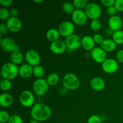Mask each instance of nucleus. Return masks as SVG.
<instances>
[{"instance_id": "nucleus-8", "label": "nucleus", "mask_w": 123, "mask_h": 123, "mask_svg": "<svg viewBox=\"0 0 123 123\" xmlns=\"http://www.w3.org/2000/svg\"><path fill=\"white\" fill-rule=\"evenodd\" d=\"M19 102L24 107L28 108L33 105L34 96L33 93L29 90H24L20 93L19 97Z\"/></svg>"}, {"instance_id": "nucleus-23", "label": "nucleus", "mask_w": 123, "mask_h": 123, "mask_svg": "<svg viewBox=\"0 0 123 123\" xmlns=\"http://www.w3.org/2000/svg\"><path fill=\"white\" fill-rule=\"evenodd\" d=\"M11 62L16 65H19L24 60V55L20 51L13 52L10 55Z\"/></svg>"}, {"instance_id": "nucleus-45", "label": "nucleus", "mask_w": 123, "mask_h": 123, "mask_svg": "<svg viewBox=\"0 0 123 123\" xmlns=\"http://www.w3.org/2000/svg\"><path fill=\"white\" fill-rule=\"evenodd\" d=\"M122 30L123 31V27H122Z\"/></svg>"}, {"instance_id": "nucleus-17", "label": "nucleus", "mask_w": 123, "mask_h": 123, "mask_svg": "<svg viewBox=\"0 0 123 123\" xmlns=\"http://www.w3.org/2000/svg\"><path fill=\"white\" fill-rule=\"evenodd\" d=\"M90 86L96 91H100L103 90L105 87V82L100 77L96 76L92 78L90 80Z\"/></svg>"}, {"instance_id": "nucleus-18", "label": "nucleus", "mask_w": 123, "mask_h": 123, "mask_svg": "<svg viewBox=\"0 0 123 123\" xmlns=\"http://www.w3.org/2000/svg\"><path fill=\"white\" fill-rule=\"evenodd\" d=\"M95 42L93 37L86 35L82 38V46L86 50H92L95 48Z\"/></svg>"}, {"instance_id": "nucleus-6", "label": "nucleus", "mask_w": 123, "mask_h": 123, "mask_svg": "<svg viewBox=\"0 0 123 123\" xmlns=\"http://www.w3.org/2000/svg\"><path fill=\"white\" fill-rule=\"evenodd\" d=\"M1 48L7 52H13L19 51V46L16 43L15 41L10 37H4L0 42Z\"/></svg>"}, {"instance_id": "nucleus-41", "label": "nucleus", "mask_w": 123, "mask_h": 123, "mask_svg": "<svg viewBox=\"0 0 123 123\" xmlns=\"http://www.w3.org/2000/svg\"><path fill=\"white\" fill-rule=\"evenodd\" d=\"M13 3V0H0V4L4 7L10 6Z\"/></svg>"}, {"instance_id": "nucleus-31", "label": "nucleus", "mask_w": 123, "mask_h": 123, "mask_svg": "<svg viewBox=\"0 0 123 123\" xmlns=\"http://www.w3.org/2000/svg\"><path fill=\"white\" fill-rule=\"evenodd\" d=\"M90 27L94 31H98L102 27V23L99 19H94L90 22Z\"/></svg>"}, {"instance_id": "nucleus-37", "label": "nucleus", "mask_w": 123, "mask_h": 123, "mask_svg": "<svg viewBox=\"0 0 123 123\" xmlns=\"http://www.w3.org/2000/svg\"><path fill=\"white\" fill-rule=\"evenodd\" d=\"M8 31L9 30H8L7 24L5 23H1L0 25V34H6V33L8 32Z\"/></svg>"}, {"instance_id": "nucleus-35", "label": "nucleus", "mask_w": 123, "mask_h": 123, "mask_svg": "<svg viewBox=\"0 0 123 123\" xmlns=\"http://www.w3.org/2000/svg\"><path fill=\"white\" fill-rule=\"evenodd\" d=\"M114 6L118 12H123V0H115Z\"/></svg>"}, {"instance_id": "nucleus-4", "label": "nucleus", "mask_w": 123, "mask_h": 123, "mask_svg": "<svg viewBox=\"0 0 123 123\" xmlns=\"http://www.w3.org/2000/svg\"><path fill=\"white\" fill-rule=\"evenodd\" d=\"M88 18L92 19H98L102 13V10L100 5L96 2H89L84 8Z\"/></svg>"}, {"instance_id": "nucleus-43", "label": "nucleus", "mask_w": 123, "mask_h": 123, "mask_svg": "<svg viewBox=\"0 0 123 123\" xmlns=\"http://www.w3.org/2000/svg\"><path fill=\"white\" fill-rule=\"evenodd\" d=\"M29 123H39V121H37L36 120H34V119H32L31 120H30Z\"/></svg>"}, {"instance_id": "nucleus-25", "label": "nucleus", "mask_w": 123, "mask_h": 123, "mask_svg": "<svg viewBox=\"0 0 123 123\" xmlns=\"http://www.w3.org/2000/svg\"><path fill=\"white\" fill-rule=\"evenodd\" d=\"M46 81L49 85H55L57 84L60 80L59 75L56 73H50L46 78Z\"/></svg>"}, {"instance_id": "nucleus-14", "label": "nucleus", "mask_w": 123, "mask_h": 123, "mask_svg": "<svg viewBox=\"0 0 123 123\" xmlns=\"http://www.w3.org/2000/svg\"><path fill=\"white\" fill-rule=\"evenodd\" d=\"M108 23L109 29L112 30L113 32L120 30L121 28H122L123 25L122 19L117 15L111 16L108 19Z\"/></svg>"}, {"instance_id": "nucleus-36", "label": "nucleus", "mask_w": 123, "mask_h": 123, "mask_svg": "<svg viewBox=\"0 0 123 123\" xmlns=\"http://www.w3.org/2000/svg\"><path fill=\"white\" fill-rule=\"evenodd\" d=\"M94 40L95 43H98V44H101L104 40L103 36L100 34H95L93 36Z\"/></svg>"}, {"instance_id": "nucleus-34", "label": "nucleus", "mask_w": 123, "mask_h": 123, "mask_svg": "<svg viewBox=\"0 0 123 123\" xmlns=\"http://www.w3.org/2000/svg\"><path fill=\"white\" fill-rule=\"evenodd\" d=\"M88 123H102V119L98 115H92L88 118Z\"/></svg>"}, {"instance_id": "nucleus-28", "label": "nucleus", "mask_w": 123, "mask_h": 123, "mask_svg": "<svg viewBox=\"0 0 123 123\" xmlns=\"http://www.w3.org/2000/svg\"><path fill=\"white\" fill-rule=\"evenodd\" d=\"M62 10L64 12H66V13H71L72 14L74 10V6L73 5V3H71L70 2H66L62 4Z\"/></svg>"}, {"instance_id": "nucleus-40", "label": "nucleus", "mask_w": 123, "mask_h": 123, "mask_svg": "<svg viewBox=\"0 0 123 123\" xmlns=\"http://www.w3.org/2000/svg\"><path fill=\"white\" fill-rule=\"evenodd\" d=\"M116 57L119 62L123 64V49H120L117 52Z\"/></svg>"}, {"instance_id": "nucleus-3", "label": "nucleus", "mask_w": 123, "mask_h": 123, "mask_svg": "<svg viewBox=\"0 0 123 123\" xmlns=\"http://www.w3.org/2000/svg\"><path fill=\"white\" fill-rule=\"evenodd\" d=\"M62 85L66 89L74 90L79 88L80 81L76 74L72 73H68L63 77Z\"/></svg>"}, {"instance_id": "nucleus-12", "label": "nucleus", "mask_w": 123, "mask_h": 123, "mask_svg": "<svg viewBox=\"0 0 123 123\" xmlns=\"http://www.w3.org/2000/svg\"><path fill=\"white\" fill-rule=\"evenodd\" d=\"M72 19L77 25H83L87 21L88 16L84 10L76 8L72 13Z\"/></svg>"}, {"instance_id": "nucleus-22", "label": "nucleus", "mask_w": 123, "mask_h": 123, "mask_svg": "<svg viewBox=\"0 0 123 123\" xmlns=\"http://www.w3.org/2000/svg\"><path fill=\"white\" fill-rule=\"evenodd\" d=\"M46 38L50 42H53L59 40L60 36V33L58 30L56 28H50L47 31L46 33Z\"/></svg>"}, {"instance_id": "nucleus-9", "label": "nucleus", "mask_w": 123, "mask_h": 123, "mask_svg": "<svg viewBox=\"0 0 123 123\" xmlns=\"http://www.w3.org/2000/svg\"><path fill=\"white\" fill-rule=\"evenodd\" d=\"M25 58L27 63L32 67L39 65L41 61L40 55L34 49L28 50L25 54Z\"/></svg>"}, {"instance_id": "nucleus-30", "label": "nucleus", "mask_w": 123, "mask_h": 123, "mask_svg": "<svg viewBox=\"0 0 123 123\" xmlns=\"http://www.w3.org/2000/svg\"><path fill=\"white\" fill-rule=\"evenodd\" d=\"M73 4L76 9L82 10L85 8L88 2L86 0H74Z\"/></svg>"}, {"instance_id": "nucleus-27", "label": "nucleus", "mask_w": 123, "mask_h": 123, "mask_svg": "<svg viewBox=\"0 0 123 123\" xmlns=\"http://www.w3.org/2000/svg\"><path fill=\"white\" fill-rule=\"evenodd\" d=\"M0 86L1 90L4 91H7L10 90L12 87V84L10 80L6 79H2L0 83Z\"/></svg>"}, {"instance_id": "nucleus-1", "label": "nucleus", "mask_w": 123, "mask_h": 123, "mask_svg": "<svg viewBox=\"0 0 123 123\" xmlns=\"http://www.w3.org/2000/svg\"><path fill=\"white\" fill-rule=\"evenodd\" d=\"M30 114L32 119L40 122L46 121L50 118L52 111L46 105L42 103H37L32 106Z\"/></svg>"}, {"instance_id": "nucleus-11", "label": "nucleus", "mask_w": 123, "mask_h": 123, "mask_svg": "<svg viewBox=\"0 0 123 123\" xmlns=\"http://www.w3.org/2000/svg\"><path fill=\"white\" fill-rule=\"evenodd\" d=\"M91 58L98 63H103L108 58L105 50H103L101 47H95L90 53Z\"/></svg>"}, {"instance_id": "nucleus-16", "label": "nucleus", "mask_w": 123, "mask_h": 123, "mask_svg": "<svg viewBox=\"0 0 123 123\" xmlns=\"http://www.w3.org/2000/svg\"><path fill=\"white\" fill-rule=\"evenodd\" d=\"M67 48L65 41L60 39L52 42L50 45V50L55 54H62L66 51Z\"/></svg>"}, {"instance_id": "nucleus-33", "label": "nucleus", "mask_w": 123, "mask_h": 123, "mask_svg": "<svg viewBox=\"0 0 123 123\" xmlns=\"http://www.w3.org/2000/svg\"><path fill=\"white\" fill-rule=\"evenodd\" d=\"M7 123H23V120L19 115L14 114L11 115Z\"/></svg>"}, {"instance_id": "nucleus-13", "label": "nucleus", "mask_w": 123, "mask_h": 123, "mask_svg": "<svg viewBox=\"0 0 123 123\" xmlns=\"http://www.w3.org/2000/svg\"><path fill=\"white\" fill-rule=\"evenodd\" d=\"M102 69L107 73H114L118 69V63L114 58H107L102 64Z\"/></svg>"}, {"instance_id": "nucleus-10", "label": "nucleus", "mask_w": 123, "mask_h": 123, "mask_svg": "<svg viewBox=\"0 0 123 123\" xmlns=\"http://www.w3.org/2000/svg\"><path fill=\"white\" fill-rule=\"evenodd\" d=\"M58 30L61 36L67 37L74 34L73 32L74 31V25L71 21L65 20L60 24Z\"/></svg>"}, {"instance_id": "nucleus-20", "label": "nucleus", "mask_w": 123, "mask_h": 123, "mask_svg": "<svg viewBox=\"0 0 123 123\" xmlns=\"http://www.w3.org/2000/svg\"><path fill=\"white\" fill-rule=\"evenodd\" d=\"M13 98L12 95L7 92H3L0 95V105L2 108H8L13 103Z\"/></svg>"}, {"instance_id": "nucleus-32", "label": "nucleus", "mask_w": 123, "mask_h": 123, "mask_svg": "<svg viewBox=\"0 0 123 123\" xmlns=\"http://www.w3.org/2000/svg\"><path fill=\"white\" fill-rule=\"evenodd\" d=\"M10 116L8 112L6 111L1 110L0 111V122L1 123H8Z\"/></svg>"}, {"instance_id": "nucleus-44", "label": "nucleus", "mask_w": 123, "mask_h": 123, "mask_svg": "<svg viewBox=\"0 0 123 123\" xmlns=\"http://www.w3.org/2000/svg\"><path fill=\"white\" fill-rule=\"evenodd\" d=\"M35 2H37V3H39V2H43V0H34Z\"/></svg>"}, {"instance_id": "nucleus-19", "label": "nucleus", "mask_w": 123, "mask_h": 123, "mask_svg": "<svg viewBox=\"0 0 123 123\" xmlns=\"http://www.w3.org/2000/svg\"><path fill=\"white\" fill-rule=\"evenodd\" d=\"M33 67L28 63L24 64L19 67V74L23 78H28L32 74Z\"/></svg>"}, {"instance_id": "nucleus-7", "label": "nucleus", "mask_w": 123, "mask_h": 123, "mask_svg": "<svg viewBox=\"0 0 123 123\" xmlns=\"http://www.w3.org/2000/svg\"><path fill=\"white\" fill-rule=\"evenodd\" d=\"M67 48L70 50H75L82 46V38L77 34H73L65 39Z\"/></svg>"}, {"instance_id": "nucleus-24", "label": "nucleus", "mask_w": 123, "mask_h": 123, "mask_svg": "<svg viewBox=\"0 0 123 123\" xmlns=\"http://www.w3.org/2000/svg\"><path fill=\"white\" fill-rule=\"evenodd\" d=\"M112 39L117 44H123V30H118V31H114L112 34Z\"/></svg>"}, {"instance_id": "nucleus-39", "label": "nucleus", "mask_w": 123, "mask_h": 123, "mask_svg": "<svg viewBox=\"0 0 123 123\" xmlns=\"http://www.w3.org/2000/svg\"><path fill=\"white\" fill-rule=\"evenodd\" d=\"M102 4L105 7H111V6H114L115 2V0H102L101 1Z\"/></svg>"}, {"instance_id": "nucleus-5", "label": "nucleus", "mask_w": 123, "mask_h": 123, "mask_svg": "<svg viewBox=\"0 0 123 123\" xmlns=\"http://www.w3.org/2000/svg\"><path fill=\"white\" fill-rule=\"evenodd\" d=\"M49 88L46 80L43 78L37 79L33 83V91L38 96H43L47 92Z\"/></svg>"}, {"instance_id": "nucleus-15", "label": "nucleus", "mask_w": 123, "mask_h": 123, "mask_svg": "<svg viewBox=\"0 0 123 123\" xmlns=\"http://www.w3.org/2000/svg\"><path fill=\"white\" fill-rule=\"evenodd\" d=\"M6 24H7L9 31H12V32H15L20 31L22 26L21 20L18 17L11 16L6 21Z\"/></svg>"}, {"instance_id": "nucleus-42", "label": "nucleus", "mask_w": 123, "mask_h": 123, "mask_svg": "<svg viewBox=\"0 0 123 123\" xmlns=\"http://www.w3.org/2000/svg\"><path fill=\"white\" fill-rule=\"evenodd\" d=\"M10 15L12 17H17L18 14V10L17 8H11V10H10Z\"/></svg>"}, {"instance_id": "nucleus-2", "label": "nucleus", "mask_w": 123, "mask_h": 123, "mask_svg": "<svg viewBox=\"0 0 123 123\" xmlns=\"http://www.w3.org/2000/svg\"><path fill=\"white\" fill-rule=\"evenodd\" d=\"M1 74L3 79L12 80L19 74V67L12 62H7L1 67Z\"/></svg>"}, {"instance_id": "nucleus-38", "label": "nucleus", "mask_w": 123, "mask_h": 123, "mask_svg": "<svg viewBox=\"0 0 123 123\" xmlns=\"http://www.w3.org/2000/svg\"><path fill=\"white\" fill-rule=\"evenodd\" d=\"M106 12H107V13L108 14V15L112 16L115 15V14H116V13L118 12V11L117 10V8H115V6H111V7H108L106 10Z\"/></svg>"}, {"instance_id": "nucleus-26", "label": "nucleus", "mask_w": 123, "mask_h": 123, "mask_svg": "<svg viewBox=\"0 0 123 123\" xmlns=\"http://www.w3.org/2000/svg\"><path fill=\"white\" fill-rule=\"evenodd\" d=\"M32 74L34 76L38 78H42V77L44 74V70L43 67L40 65H37V66L33 67V71H32Z\"/></svg>"}, {"instance_id": "nucleus-21", "label": "nucleus", "mask_w": 123, "mask_h": 123, "mask_svg": "<svg viewBox=\"0 0 123 123\" xmlns=\"http://www.w3.org/2000/svg\"><path fill=\"white\" fill-rule=\"evenodd\" d=\"M100 47L106 52H111L115 49L117 43L111 38H105L100 44Z\"/></svg>"}, {"instance_id": "nucleus-29", "label": "nucleus", "mask_w": 123, "mask_h": 123, "mask_svg": "<svg viewBox=\"0 0 123 123\" xmlns=\"http://www.w3.org/2000/svg\"><path fill=\"white\" fill-rule=\"evenodd\" d=\"M10 17V12L7 8L5 7H2L0 8V19L1 20L7 21Z\"/></svg>"}]
</instances>
